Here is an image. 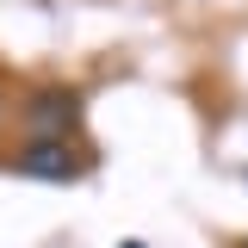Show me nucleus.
Here are the masks:
<instances>
[{"instance_id": "7ed1b4c3", "label": "nucleus", "mask_w": 248, "mask_h": 248, "mask_svg": "<svg viewBox=\"0 0 248 248\" xmlns=\"http://www.w3.org/2000/svg\"><path fill=\"white\" fill-rule=\"evenodd\" d=\"M124 248H143V242H124Z\"/></svg>"}, {"instance_id": "20e7f679", "label": "nucleus", "mask_w": 248, "mask_h": 248, "mask_svg": "<svg viewBox=\"0 0 248 248\" xmlns=\"http://www.w3.org/2000/svg\"><path fill=\"white\" fill-rule=\"evenodd\" d=\"M242 248H248V242H242Z\"/></svg>"}, {"instance_id": "f03ea898", "label": "nucleus", "mask_w": 248, "mask_h": 248, "mask_svg": "<svg viewBox=\"0 0 248 248\" xmlns=\"http://www.w3.org/2000/svg\"><path fill=\"white\" fill-rule=\"evenodd\" d=\"M13 168H19L25 180H50V186H62V180H75V174H81V161H75L68 143H25Z\"/></svg>"}, {"instance_id": "f257e3e1", "label": "nucleus", "mask_w": 248, "mask_h": 248, "mask_svg": "<svg viewBox=\"0 0 248 248\" xmlns=\"http://www.w3.org/2000/svg\"><path fill=\"white\" fill-rule=\"evenodd\" d=\"M75 118H81V93L75 87H37L25 99L31 143H62V130H75Z\"/></svg>"}]
</instances>
